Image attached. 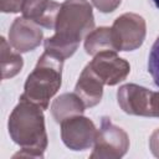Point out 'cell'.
I'll list each match as a JSON object with an SVG mask.
<instances>
[{"label": "cell", "instance_id": "6da1fadb", "mask_svg": "<svg viewBox=\"0 0 159 159\" xmlns=\"http://www.w3.org/2000/svg\"><path fill=\"white\" fill-rule=\"evenodd\" d=\"M94 27L92 6L87 0H66L61 4L55 35L45 40V51L62 58L71 57L80 41Z\"/></svg>", "mask_w": 159, "mask_h": 159}, {"label": "cell", "instance_id": "7a4b0ae2", "mask_svg": "<svg viewBox=\"0 0 159 159\" xmlns=\"http://www.w3.org/2000/svg\"><path fill=\"white\" fill-rule=\"evenodd\" d=\"M42 111L40 106L20 97L9 117L7 128L14 143L43 155L47 148V134Z\"/></svg>", "mask_w": 159, "mask_h": 159}, {"label": "cell", "instance_id": "3957f363", "mask_svg": "<svg viewBox=\"0 0 159 159\" xmlns=\"http://www.w3.org/2000/svg\"><path fill=\"white\" fill-rule=\"evenodd\" d=\"M62 66V58L45 51L27 76L24 93L20 97L40 106L42 109H47L50 99L61 87Z\"/></svg>", "mask_w": 159, "mask_h": 159}, {"label": "cell", "instance_id": "277c9868", "mask_svg": "<svg viewBox=\"0 0 159 159\" xmlns=\"http://www.w3.org/2000/svg\"><path fill=\"white\" fill-rule=\"evenodd\" d=\"M129 148L128 134L120 128L114 125L109 118L103 117L101 128L98 129L96 140L93 143V152L91 159H118L123 157Z\"/></svg>", "mask_w": 159, "mask_h": 159}, {"label": "cell", "instance_id": "5b68a950", "mask_svg": "<svg viewBox=\"0 0 159 159\" xmlns=\"http://www.w3.org/2000/svg\"><path fill=\"white\" fill-rule=\"evenodd\" d=\"M111 29L117 51L137 50L142 46L147 34L145 20L133 12H125L118 16Z\"/></svg>", "mask_w": 159, "mask_h": 159}, {"label": "cell", "instance_id": "8992f818", "mask_svg": "<svg viewBox=\"0 0 159 159\" xmlns=\"http://www.w3.org/2000/svg\"><path fill=\"white\" fill-rule=\"evenodd\" d=\"M98 129L94 123L82 114L70 117L61 122V138L72 150H84L93 145Z\"/></svg>", "mask_w": 159, "mask_h": 159}, {"label": "cell", "instance_id": "52a82bcc", "mask_svg": "<svg viewBox=\"0 0 159 159\" xmlns=\"http://www.w3.org/2000/svg\"><path fill=\"white\" fill-rule=\"evenodd\" d=\"M88 66L107 86L118 84L124 81L130 72L129 63L124 58H120L116 51H103L97 53Z\"/></svg>", "mask_w": 159, "mask_h": 159}, {"label": "cell", "instance_id": "ba28073f", "mask_svg": "<svg viewBox=\"0 0 159 159\" xmlns=\"http://www.w3.org/2000/svg\"><path fill=\"white\" fill-rule=\"evenodd\" d=\"M152 94L153 91L134 84L127 83L119 87L117 92V99L123 112L132 116L152 117Z\"/></svg>", "mask_w": 159, "mask_h": 159}, {"label": "cell", "instance_id": "9c48e42d", "mask_svg": "<svg viewBox=\"0 0 159 159\" xmlns=\"http://www.w3.org/2000/svg\"><path fill=\"white\" fill-rule=\"evenodd\" d=\"M43 34L36 22L26 17H16L9 30V43L17 52H29L40 46Z\"/></svg>", "mask_w": 159, "mask_h": 159}, {"label": "cell", "instance_id": "30bf717a", "mask_svg": "<svg viewBox=\"0 0 159 159\" xmlns=\"http://www.w3.org/2000/svg\"><path fill=\"white\" fill-rule=\"evenodd\" d=\"M61 5L53 0H24L21 12L26 19L46 29H55Z\"/></svg>", "mask_w": 159, "mask_h": 159}, {"label": "cell", "instance_id": "8fae6325", "mask_svg": "<svg viewBox=\"0 0 159 159\" xmlns=\"http://www.w3.org/2000/svg\"><path fill=\"white\" fill-rule=\"evenodd\" d=\"M104 83L87 65L80 75L75 93L83 101L86 107H93L101 102Z\"/></svg>", "mask_w": 159, "mask_h": 159}, {"label": "cell", "instance_id": "7c38bea8", "mask_svg": "<svg viewBox=\"0 0 159 159\" xmlns=\"http://www.w3.org/2000/svg\"><path fill=\"white\" fill-rule=\"evenodd\" d=\"M84 108L86 106L83 101L76 93H63L53 99L51 104V113L55 120L61 123L70 117L83 114Z\"/></svg>", "mask_w": 159, "mask_h": 159}, {"label": "cell", "instance_id": "4fadbf2b", "mask_svg": "<svg viewBox=\"0 0 159 159\" xmlns=\"http://www.w3.org/2000/svg\"><path fill=\"white\" fill-rule=\"evenodd\" d=\"M84 50L91 56H96L97 53L103 51L117 52L112 35V29L106 26L93 29L84 39Z\"/></svg>", "mask_w": 159, "mask_h": 159}, {"label": "cell", "instance_id": "5bb4252c", "mask_svg": "<svg viewBox=\"0 0 159 159\" xmlns=\"http://www.w3.org/2000/svg\"><path fill=\"white\" fill-rule=\"evenodd\" d=\"M11 45L6 42V40L4 37H1V47H0V62H1V77L2 80L6 78H11L14 76H16L24 65L22 57L16 53L12 52Z\"/></svg>", "mask_w": 159, "mask_h": 159}, {"label": "cell", "instance_id": "9a60e30c", "mask_svg": "<svg viewBox=\"0 0 159 159\" xmlns=\"http://www.w3.org/2000/svg\"><path fill=\"white\" fill-rule=\"evenodd\" d=\"M148 71L154 81V83L159 87V36L152 46L149 60H148Z\"/></svg>", "mask_w": 159, "mask_h": 159}, {"label": "cell", "instance_id": "2e32d148", "mask_svg": "<svg viewBox=\"0 0 159 159\" xmlns=\"http://www.w3.org/2000/svg\"><path fill=\"white\" fill-rule=\"evenodd\" d=\"M91 1L101 12H112L122 2V0H91Z\"/></svg>", "mask_w": 159, "mask_h": 159}, {"label": "cell", "instance_id": "e0dca14e", "mask_svg": "<svg viewBox=\"0 0 159 159\" xmlns=\"http://www.w3.org/2000/svg\"><path fill=\"white\" fill-rule=\"evenodd\" d=\"M22 4L24 0H0V10L2 12H19Z\"/></svg>", "mask_w": 159, "mask_h": 159}, {"label": "cell", "instance_id": "ac0fdd59", "mask_svg": "<svg viewBox=\"0 0 159 159\" xmlns=\"http://www.w3.org/2000/svg\"><path fill=\"white\" fill-rule=\"evenodd\" d=\"M149 147L154 157L159 158V128L155 129L149 138Z\"/></svg>", "mask_w": 159, "mask_h": 159}, {"label": "cell", "instance_id": "d6986e66", "mask_svg": "<svg viewBox=\"0 0 159 159\" xmlns=\"http://www.w3.org/2000/svg\"><path fill=\"white\" fill-rule=\"evenodd\" d=\"M150 108H152V117L159 118V92H153Z\"/></svg>", "mask_w": 159, "mask_h": 159}, {"label": "cell", "instance_id": "ffe728a7", "mask_svg": "<svg viewBox=\"0 0 159 159\" xmlns=\"http://www.w3.org/2000/svg\"><path fill=\"white\" fill-rule=\"evenodd\" d=\"M153 2H154V5H155V6L159 9V0H153Z\"/></svg>", "mask_w": 159, "mask_h": 159}]
</instances>
